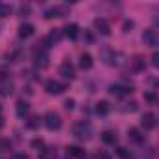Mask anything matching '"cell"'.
Here are the masks:
<instances>
[{
    "instance_id": "cell-1",
    "label": "cell",
    "mask_w": 159,
    "mask_h": 159,
    "mask_svg": "<svg viewBox=\"0 0 159 159\" xmlns=\"http://www.w3.org/2000/svg\"><path fill=\"white\" fill-rule=\"evenodd\" d=\"M73 135L77 139H81V140H88L92 137V124L86 122V120H81V122H77L73 125Z\"/></svg>"
},
{
    "instance_id": "cell-2",
    "label": "cell",
    "mask_w": 159,
    "mask_h": 159,
    "mask_svg": "<svg viewBox=\"0 0 159 159\" xmlns=\"http://www.w3.org/2000/svg\"><path fill=\"white\" fill-rule=\"evenodd\" d=\"M43 124H45V127H47L49 131H56V129L62 127V118L58 116V112L49 111V112H45V116H43Z\"/></svg>"
},
{
    "instance_id": "cell-3",
    "label": "cell",
    "mask_w": 159,
    "mask_h": 159,
    "mask_svg": "<svg viewBox=\"0 0 159 159\" xmlns=\"http://www.w3.org/2000/svg\"><path fill=\"white\" fill-rule=\"evenodd\" d=\"M32 60H34V64L38 67H47L49 66V52H47V49H43L41 45L36 47L32 51Z\"/></svg>"
},
{
    "instance_id": "cell-4",
    "label": "cell",
    "mask_w": 159,
    "mask_h": 159,
    "mask_svg": "<svg viewBox=\"0 0 159 159\" xmlns=\"http://www.w3.org/2000/svg\"><path fill=\"white\" fill-rule=\"evenodd\" d=\"M66 84L64 83H58V81H54V79H51V81H47L45 83V90H47V94H51V96H60V94H64L66 92Z\"/></svg>"
},
{
    "instance_id": "cell-5",
    "label": "cell",
    "mask_w": 159,
    "mask_h": 159,
    "mask_svg": "<svg viewBox=\"0 0 159 159\" xmlns=\"http://www.w3.org/2000/svg\"><path fill=\"white\" fill-rule=\"evenodd\" d=\"M60 39H62V32L54 28V30H51V32H49V34H47V36L41 39V47H43V49H49V47L56 45Z\"/></svg>"
},
{
    "instance_id": "cell-6",
    "label": "cell",
    "mask_w": 159,
    "mask_h": 159,
    "mask_svg": "<svg viewBox=\"0 0 159 159\" xmlns=\"http://www.w3.org/2000/svg\"><path fill=\"white\" fill-rule=\"evenodd\" d=\"M142 41H144V45H148V47H155V45L159 43V34H157V30H155V28H148V30H144V34H142Z\"/></svg>"
},
{
    "instance_id": "cell-7",
    "label": "cell",
    "mask_w": 159,
    "mask_h": 159,
    "mask_svg": "<svg viewBox=\"0 0 159 159\" xmlns=\"http://www.w3.org/2000/svg\"><path fill=\"white\" fill-rule=\"evenodd\" d=\"M131 86H124V84H111L109 86V94L111 96H116V98H124L127 94H131Z\"/></svg>"
},
{
    "instance_id": "cell-8",
    "label": "cell",
    "mask_w": 159,
    "mask_h": 159,
    "mask_svg": "<svg viewBox=\"0 0 159 159\" xmlns=\"http://www.w3.org/2000/svg\"><path fill=\"white\" fill-rule=\"evenodd\" d=\"M155 124H157V120H155V114H153V112H144V114H142V118H140V125L144 127V131L153 129Z\"/></svg>"
},
{
    "instance_id": "cell-9",
    "label": "cell",
    "mask_w": 159,
    "mask_h": 159,
    "mask_svg": "<svg viewBox=\"0 0 159 159\" xmlns=\"http://www.w3.org/2000/svg\"><path fill=\"white\" fill-rule=\"evenodd\" d=\"M66 155L71 157V159H88L86 152L83 148H79V146H67L66 148Z\"/></svg>"
},
{
    "instance_id": "cell-10",
    "label": "cell",
    "mask_w": 159,
    "mask_h": 159,
    "mask_svg": "<svg viewBox=\"0 0 159 159\" xmlns=\"http://www.w3.org/2000/svg\"><path fill=\"white\" fill-rule=\"evenodd\" d=\"M60 75L66 79V81H71V79H75V67L71 62H64L60 66Z\"/></svg>"
},
{
    "instance_id": "cell-11",
    "label": "cell",
    "mask_w": 159,
    "mask_h": 159,
    "mask_svg": "<svg viewBox=\"0 0 159 159\" xmlns=\"http://www.w3.org/2000/svg\"><path fill=\"white\" fill-rule=\"evenodd\" d=\"M67 13V8H64V6H54V8H49L43 15H45V19H54V17H64Z\"/></svg>"
},
{
    "instance_id": "cell-12",
    "label": "cell",
    "mask_w": 159,
    "mask_h": 159,
    "mask_svg": "<svg viewBox=\"0 0 159 159\" xmlns=\"http://www.w3.org/2000/svg\"><path fill=\"white\" fill-rule=\"evenodd\" d=\"M94 28H96L99 34H103V36H109V34H111V25H109L103 17H98V19L94 21Z\"/></svg>"
},
{
    "instance_id": "cell-13",
    "label": "cell",
    "mask_w": 159,
    "mask_h": 159,
    "mask_svg": "<svg viewBox=\"0 0 159 159\" xmlns=\"http://www.w3.org/2000/svg\"><path fill=\"white\" fill-rule=\"evenodd\" d=\"M127 139H129L131 142H135V144H142V142H144V135H142L140 129H137V127H131V129L127 131Z\"/></svg>"
},
{
    "instance_id": "cell-14",
    "label": "cell",
    "mask_w": 159,
    "mask_h": 159,
    "mask_svg": "<svg viewBox=\"0 0 159 159\" xmlns=\"http://www.w3.org/2000/svg\"><path fill=\"white\" fill-rule=\"evenodd\" d=\"M15 112H17V116L25 118V116L30 112V105H28V101H25V99H19V101H17V105H15Z\"/></svg>"
},
{
    "instance_id": "cell-15",
    "label": "cell",
    "mask_w": 159,
    "mask_h": 159,
    "mask_svg": "<svg viewBox=\"0 0 159 159\" xmlns=\"http://www.w3.org/2000/svg\"><path fill=\"white\" fill-rule=\"evenodd\" d=\"M13 92V83L10 79H0V96H10Z\"/></svg>"
},
{
    "instance_id": "cell-16",
    "label": "cell",
    "mask_w": 159,
    "mask_h": 159,
    "mask_svg": "<svg viewBox=\"0 0 159 159\" xmlns=\"http://www.w3.org/2000/svg\"><path fill=\"white\" fill-rule=\"evenodd\" d=\"M64 36L69 38V39H77V36H79V26H77L75 23L66 25V26H64Z\"/></svg>"
},
{
    "instance_id": "cell-17",
    "label": "cell",
    "mask_w": 159,
    "mask_h": 159,
    "mask_svg": "<svg viewBox=\"0 0 159 159\" xmlns=\"http://www.w3.org/2000/svg\"><path fill=\"white\" fill-rule=\"evenodd\" d=\"M79 66H81L83 69H90L94 66V60H92V54L90 52H83L81 58H79Z\"/></svg>"
},
{
    "instance_id": "cell-18",
    "label": "cell",
    "mask_w": 159,
    "mask_h": 159,
    "mask_svg": "<svg viewBox=\"0 0 159 159\" xmlns=\"http://www.w3.org/2000/svg\"><path fill=\"white\" fill-rule=\"evenodd\" d=\"M34 34V26L30 23H25L19 26V38H30Z\"/></svg>"
},
{
    "instance_id": "cell-19",
    "label": "cell",
    "mask_w": 159,
    "mask_h": 159,
    "mask_svg": "<svg viewBox=\"0 0 159 159\" xmlns=\"http://www.w3.org/2000/svg\"><path fill=\"white\" fill-rule=\"evenodd\" d=\"M39 159H56V150L45 146L43 150H39Z\"/></svg>"
},
{
    "instance_id": "cell-20",
    "label": "cell",
    "mask_w": 159,
    "mask_h": 159,
    "mask_svg": "<svg viewBox=\"0 0 159 159\" xmlns=\"http://www.w3.org/2000/svg\"><path fill=\"white\" fill-rule=\"evenodd\" d=\"M116 52L114 51H111V49H107V51H103V60H105V64H109V66H114L116 64Z\"/></svg>"
},
{
    "instance_id": "cell-21",
    "label": "cell",
    "mask_w": 159,
    "mask_h": 159,
    "mask_svg": "<svg viewBox=\"0 0 159 159\" xmlns=\"http://www.w3.org/2000/svg\"><path fill=\"white\" fill-rule=\"evenodd\" d=\"M109 111H111V105H109L107 101H98V103H96V112H98L99 116L109 114Z\"/></svg>"
},
{
    "instance_id": "cell-22",
    "label": "cell",
    "mask_w": 159,
    "mask_h": 159,
    "mask_svg": "<svg viewBox=\"0 0 159 159\" xmlns=\"http://www.w3.org/2000/svg\"><path fill=\"white\" fill-rule=\"evenodd\" d=\"M101 140H103L105 144H114V142H116V133L111 131V129H107V131L101 133Z\"/></svg>"
},
{
    "instance_id": "cell-23",
    "label": "cell",
    "mask_w": 159,
    "mask_h": 159,
    "mask_svg": "<svg viewBox=\"0 0 159 159\" xmlns=\"http://www.w3.org/2000/svg\"><path fill=\"white\" fill-rule=\"evenodd\" d=\"M116 155H118L120 159H133V153H131L127 148H118V150H116Z\"/></svg>"
},
{
    "instance_id": "cell-24",
    "label": "cell",
    "mask_w": 159,
    "mask_h": 159,
    "mask_svg": "<svg viewBox=\"0 0 159 159\" xmlns=\"http://www.w3.org/2000/svg\"><path fill=\"white\" fill-rule=\"evenodd\" d=\"M11 13V6L10 4H4V2H0V17H8Z\"/></svg>"
},
{
    "instance_id": "cell-25",
    "label": "cell",
    "mask_w": 159,
    "mask_h": 159,
    "mask_svg": "<svg viewBox=\"0 0 159 159\" xmlns=\"http://www.w3.org/2000/svg\"><path fill=\"white\" fill-rule=\"evenodd\" d=\"M11 150V140L10 139H0V152H10Z\"/></svg>"
},
{
    "instance_id": "cell-26",
    "label": "cell",
    "mask_w": 159,
    "mask_h": 159,
    "mask_svg": "<svg viewBox=\"0 0 159 159\" xmlns=\"http://www.w3.org/2000/svg\"><path fill=\"white\" fill-rule=\"evenodd\" d=\"M30 144H32V148H34V150H38V152L45 148V140H43V139H34Z\"/></svg>"
},
{
    "instance_id": "cell-27",
    "label": "cell",
    "mask_w": 159,
    "mask_h": 159,
    "mask_svg": "<svg viewBox=\"0 0 159 159\" xmlns=\"http://www.w3.org/2000/svg\"><path fill=\"white\" fill-rule=\"evenodd\" d=\"M30 129H36L38 125H39V116H30V120H28V124H26Z\"/></svg>"
},
{
    "instance_id": "cell-28",
    "label": "cell",
    "mask_w": 159,
    "mask_h": 159,
    "mask_svg": "<svg viewBox=\"0 0 159 159\" xmlns=\"http://www.w3.org/2000/svg\"><path fill=\"white\" fill-rule=\"evenodd\" d=\"M144 99H146V101H150V103H155V101H157V98H155V94H153V92H146V94H144Z\"/></svg>"
},
{
    "instance_id": "cell-29",
    "label": "cell",
    "mask_w": 159,
    "mask_h": 159,
    "mask_svg": "<svg viewBox=\"0 0 159 159\" xmlns=\"http://www.w3.org/2000/svg\"><path fill=\"white\" fill-rule=\"evenodd\" d=\"M124 111H129V112H135V111H137V103H135V101H129V103H125V107H124Z\"/></svg>"
},
{
    "instance_id": "cell-30",
    "label": "cell",
    "mask_w": 159,
    "mask_h": 159,
    "mask_svg": "<svg viewBox=\"0 0 159 159\" xmlns=\"http://www.w3.org/2000/svg\"><path fill=\"white\" fill-rule=\"evenodd\" d=\"M11 159H30V155L28 153H23V152H17V153L11 155Z\"/></svg>"
},
{
    "instance_id": "cell-31",
    "label": "cell",
    "mask_w": 159,
    "mask_h": 159,
    "mask_svg": "<svg viewBox=\"0 0 159 159\" xmlns=\"http://www.w3.org/2000/svg\"><path fill=\"white\" fill-rule=\"evenodd\" d=\"M133 66H135V69H142V67H144V64H142V60H140L139 56L133 60Z\"/></svg>"
},
{
    "instance_id": "cell-32",
    "label": "cell",
    "mask_w": 159,
    "mask_h": 159,
    "mask_svg": "<svg viewBox=\"0 0 159 159\" xmlns=\"http://www.w3.org/2000/svg\"><path fill=\"white\" fill-rule=\"evenodd\" d=\"M152 66H153V67H157V66H159V54H157V52H153V54H152Z\"/></svg>"
},
{
    "instance_id": "cell-33",
    "label": "cell",
    "mask_w": 159,
    "mask_h": 159,
    "mask_svg": "<svg viewBox=\"0 0 159 159\" xmlns=\"http://www.w3.org/2000/svg\"><path fill=\"white\" fill-rule=\"evenodd\" d=\"M64 107H66L67 111H71V109L75 107V101H73V99H66V101H64Z\"/></svg>"
},
{
    "instance_id": "cell-34",
    "label": "cell",
    "mask_w": 159,
    "mask_h": 159,
    "mask_svg": "<svg viewBox=\"0 0 159 159\" xmlns=\"http://www.w3.org/2000/svg\"><path fill=\"white\" fill-rule=\"evenodd\" d=\"M19 13H21V15H28V13H30V6H21V8H19Z\"/></svg>"
},
{
    "instance_id": "cell-35",
    "label": "cell",
    "mask_w": 159,
    "mask_h": 159,
    "mask_svg": "<svg viewBox=\"0 0 159 159\" xmlns=\"http://www.w3.org/2000/svg\"><path fill=\"white\" fill-rule=\"evenodd\" d=\"M131 26H133V23H125V25H124V28H125V32H129V28H131Z\"/></svg>"
},
{
    "instance_id": "cell-36",
    "label": "cell",
    "mask_w": 159,
    "mask_h": 159,
    "mask_svg": "<svg viewBox=\"0 0 159 159\" xmlns=\"http://www.w3.org/2000/svg\"><path fill=\"white\" fill-rule=\"evenodd\" d=\"M4 127V116H2V112H0V129Z\"/></svg>"
},
{
    "instance_id": "cell-37",
    "label": "cell",
    "mask_w": 159,
    "mask_h": 159,
    "mask_svg": "<svg viewBox=\"0 0 159 159\" xmlns=\"http://www.w3.org/2000/svg\"><path fill=\"white\" fill-rule=\"evenodd\" d=\"M84 38H86L88 41H94V36H92V34H84Z\"/></svg>"
}]
</instances>
